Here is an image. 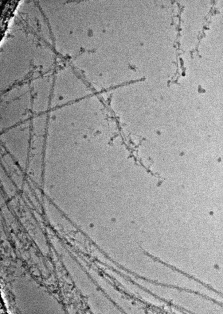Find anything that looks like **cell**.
Here are the masks:
<instances>
[{
    "mask_svg": "<svg viewBox=\"0 0 223 314\" xmlns=\"http://www.w3.org/2000/svg\"><path fill=\"white\" fill-rule=\"evenodd\" d=\"M53 79V75L45 74L33 77L29 82L33 115L48 112L50 110Z\"/></svg>",
    "mask_w": 223,
    "mask_h": 314,
    "instance_id": "3",
    "label": "cell"
},
{
    "mask_svg": "<svg viewBox=\"0 0 223 314\" xmlns=\"http://www.w3.org/2000/svg\"><path fill=\"white\" fill-rule=\"evenodd\" d=\"M92 95L89 87L79 76L69 69L53 75L50 109L67 105Z\"/></svg>",
    "mask_w": 223,
    "mask_h": 314,
    "instance_id": "2",
    "label": "cell"
},
{
    "mask_svg": "<svg viewBox=\"0 0 223 314\" xmlns=\"http://www.w3.org/2000/svg\"><path fill=\"white\" fill-rule=\"evenodd\" d=\"M0 121L3 127L29 120L33 115L29 82H22L1 93Z\"/></svg>",
    "mask_w": 223,
    "mask_h": 314,
    "instance_id": "1",
    "label": "cell"
}]
</instances>
